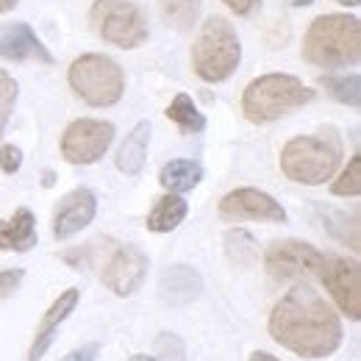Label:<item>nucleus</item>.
Masks as SVG:
<instances>
[{
  "label": "nucleus",
  "instance_id": "obj_1",
  "mask_svg": "<svg viewBox=\"0 0 361 361\" xmlns=\"http://www.w3.org/2000/svg\"><path fill=\"white\" fill-rule=\"evenodd\" d=\"M270 336L300 359H328L342 345L336 312L309 283L292 286L270 312Z\"/></svg>",
  "mask_w": 361,
  "mask_h": 361
},
{
  "label": "nucleus",
  "instance_id": "obj_2",
  "mask_svg": "<svg viewBox=\"0 0 361 361\" xmlns=\"http://www.w3.org/2000/svg\"><path fill=\"white\" fill-rule=\"evenodd\" d=\"M342 164V136L334 126H322L312 136H295L281 150V170L295 183L317 186L334 178Z\"/></svg>",
  "mask_w": 361,
  "mask_h": 361
},
{
  "label": "nucleus",
  "instance_id": "obj_3",
  "mask_svg": "<svg viewBox=\"0 0 361 361\" xmlns=\"http://www.w3.org/2000/svg\"><path fill=\"white\" fill-rule=\"evenodd\" d=\"M303 56L317 67L336 70L359 64L361 59V23L353 14H322L306 31Z\"/></svg>",
  "mask_w": 361,
  "mask_h": 361
},
{
  "label": "nucleus",
  "instance_id": "obj_4",
  "mask_svg": "<svg viewBox=\"0 0 361 361\" xmlns=\"http://www.w3.org/2000/svg\"><path fill=\"white\" fill-rule=\"evenodd\" d=\"M314 100V90L286 73H267L247 84L242 94V111L250 123H272Z\"/></svg>",
  "mask_w": 361,
  "mask_h": 361
},
{
  "label": "nucleus",
  "instance_id": "obj_5",
  "mask_svg": "<svg viewBox=\"0 0 361 361\" xmlns=\"http://www.w3.org/2000/svg\"><path fill=\"white\" fill-rule=\"evenodd\" d=\"M242 61V45L231 23L223 17H212L203 23L195 45H192V67L206 84H220L236 73Z\"/></svg>",
  "mask_w": 361,
  "mask_h": 361
},
{
  "label": "nucleus",
  "instance_id": "obj_6",
  "mask_svg": "<svg viewBox=\"0 0 361 361\" xmlns=\"http://www.w3.org/2000/svg\"><path fill=\"white\" fill-rule=\"evenodd\" d=\"M70 87L73 92L94 109L114 106L126 92V73L123 67L103 56V53H84L70 64Z\"/></svg>",
  "mask_w": 361,
  "mask_h": 361
},
{
  "label": "nucleus",
  "instance_id": "obj_7",
  "mask_svg": "<svg viewBox=\"0 0 361 361\" xmlns=\"http://www.w3.org/2000/svg\"><path fill=\"white\" fill-rule=\"evenodd\" d=\"M90 20L100 39L109 45L131 50L147 42V20L142 8L126 0H94Z\"/></svg>",
  "mask_w": 361,
  "mask_h": 361
},
{
  "label": "nucleus",
  "instance_id": "obj_8",
  "mask_svg": "<svg viewBox=\"0 0 361 361\" xmlns=\"http://www.w3.org/2000/svg\"><path fill=\"white\" fill-rule=\"evenodd\" d=\"M114 139V126L106 120L81 117L73 120L61 134V156L70 164H94L106 156L109 145Z\"/></svg>",
  "mask_w": 361,
  "mask_h": 361
},
{
  "label": "nucleus",
  "instance_id": "obj_9",
  "mask_svg": "<svg viewBox=\"0 0 361 361\" xmlns=\"http://www.w3.org/2000/svg\"><path fill=\"white\" fill-rule=\"evenodd\" d=\"M331 292L334 303L339 306L348 319H361V267L356 259L342 256H322V264L317 272Z\"/></svg>",
  "mask_w": 361,
  "mask_h": 361
},
{
  "label": "nucleus",
  "instance_id": "obj_10",
  "mask_svg": "<svg viewBox=\"0 0 361 361\" xmlns=\"http://www.w3.org/2000/svg\"><path fill=\"white\" fill-rule=\"evenodd\" d=\"M322 264V253L309 242L298 239H283L272 242L264 253V267L275 281H289L300 275H317Z\"/></svg>",
  "mask_w": 361,
  "mask_h": 361
},
{
  "label": "nucleus",
  "instance_id": "obj_11",
  "mask_svg": "<svg viewBox=\"0 0 361 361\" xmlns=\"http://www.w3.org/2000/svg\"><path fill=\"white\" fill-rule=\"evenodd\" d=\"M223 220H259V223H286L283 206L262 189H233L220 200Z\"/></svg>",
  "mask_w": 361,
  "mask_h": 361
},
{
  "label": "nucleus",
  "instance_id": "obj_12",
  "mask_svg": "<svg viewBox=\"0 0 361 361\" xmlns=\"http://www.w3.org/2000/svg\"><path fill=\"white\" fill-rule=\"evenodd\" d=\"M145 275H147V256L139 247H134V245L117 247L111 253V259L106 262L103 272H100L106 289H111L117 298L134 295L136 289L142 286Z\"/></svg>",
  "mask_w": 361,
  "mask_h": 361
},
{
  "label": "nucleus",
  "instance_id": "obj_13",
  "mask_svg": "<svg viewBox=\"0 0 361 361\" xmlns=\"http://www.w3.org/2000/svg\"><path fill=\"white\" fill-rule=\"evenodd\" d=\"M94 212H97V197L94 192L81 186V189H73L70 195L61 197V203L56 206V214H53V236L56 239H70L75 236L78 231L90 226L94 220Z\"/></svg>",
  "mask_w": 361,
  "mask_h": 361
},
{
  "label": "nucleus",
  "instance_id": "obj_14",
  "mask_svg": "<svg viewBox=\"0 0 361 361\" xmlns=\"http://www.w3.org/2000/svg\"><path fill=\"white\" fill-rule=\"evenodd\" d=\"M78 300H81V292L78 289H67L50 303V309L42 314L39 325H37V334H34V342H31V350H28V361H39L50 350V345H53V339L59 334V325L75 312Z\"/></svg>",
  "mask_w": 361,
  "mask_h": 361
},
{
  "label": "nucleus",
  "instance_id": "obj_15",
  "mask_svg": "<svg viewBox=\"0 0 361 361\" xmlns=\"http://www.w3.org/2000/svg\"><path fill=\"white\" fill-rule=\"evenodd\" d=\"M203 295V275L189 264H173L159 278V300L167 306H189Z\"/></svg>",
  "mask_w": 361,
  "mask_h": 361
},
{
  "label": "nucleus",
  "instance_id": "obj_16",
  "mask_svg": "<svg viewBox=\"0 0 361 361\" xmlns=\"http://www.w3.org/2000/svg\"><path fill=\"white\" fill-rule=\"evenodd\" d=\"M0 56L11 59V61H42V64H53V56L39 37L31 31V25L25 23H11L0 28Z\"/></svg>",
  "mask_w": 361,
  "mask_h": 361
},
{
  "label": "nucleus",
  "instance_id": "obj_17",
  "mask_svg": "<svg viewBox=\"0 0 361 361\" xmlns=\"http://www.w3.org/2000/svg\"><path fill=\"white\" fill-rule=\"evenodd\" d=\"M37 245V217L31 209H17L11 220H0V250L25 253Z\"/></svg>",
  "mask_w": 361,
  "mask_h": 361
},
{
  "label": "nucleus",
  "instance_id": "obj_18",
  "mask_svg": "<svg viewBox=\"0 0 361 361\" xmlns=\"http://www.w3.org/2000/svg\"><path fill=\"white\" fill-rule=\"evenodd\" d=\"M150 134H153V126L147 120L136 123L131 128V134L126 136V142L117 150V170L120 173H126V176L142 173L145 159H147V147H150Z\"/></svg>",
  "mask_w": 361,
  "mask_h": 361
},
{
  "label": "nucleus",
  "instance_id": "obj_19",
  "mask_svg": "<svg viewBox=\"0 0 361 361\" xmlns=\"http://www.w3.org/2000/svg\"><path fill=\"white\" fill-rule=\"evenodd\" d=\"M186 212H189L186 200L180 195L170 192V195H164L150 209V214H147V231H153V233H170V231H176L186 220Z\"/></svg>",
  "mask_w": 361,
  "mask_h": 361
},
{
  "label": "nucleus",
  "instance_id": "obj_20",
  "mask_svg": "<svg viewBox=\"0 0 361 361\" xmlns=\"http://www.w3.org/2000/svg\"><path fill=\"white\" fill-rule=\"evenodd\" d=\"M159 180H161V186H164L167 192H173V195L189 192V189H195V186L203 180V167H200L197 161H192V159H173V161H167V164L161 167Z\"/></svg>",
  "mask_w": 361,
  "mask_h": 361
},
{
  "label": "nucleus",
  "instance_id": "obj_21",
  "mask_svg": "<svg viewBox=\"0 0 361 361\" xmlns=\"http://www.w3.org/2000/svg\"><path fill=\"white\" fill-rule=\"evenodd\" d=\"M317 212L322 214V226L331 231V236H336L339 242L350 245V250L359 253L361 242H359V217L356 214H345V212H336L331 206H325V209L319 206Z\"/></svg>",
  "mask_w": 361,
  "mask_h": 361
},
{
  "label": "nucleus",
  "instance_id": "obj_22",
  "mask_svg": "<svg viewBox=\"0 0 361 361\" xmlns=\"http://www.w3.org/2000/svg\"><path fill=\"white\" fill-rule=\"evenodd\" d=\"M167 120H173L178 126L183 134H200L206 128V117L197 111L195 100L189 94H176L173 103L167 106Z\"/></svg>",
  "mask_w": 361,
  "mask_h": 361
},
{
  "label": "nucleus",
  "instance_id": "obj_23",
  "mask_svg": "<svg viewBox=\"0 0 361 361\" xmlns=\"http://www.w3.org/2000/svg\"><path fill=\"white\" fill-rule=\"evenodd\" d=\"M322 90L328 92L334 100L350 106V109H359L361 103V78L359 75H322L319 78Z\"/></svg>",
  "mask_w": 361,
  "mask_h": 361
},
{
  "label": "nucleus",
  "instance_id": "obj_24",
  "mask_svg": "<svg viewBox=\"0 0 361 361\" xmlns=\"http://www.w3.org/2000/svg\"><path fill=\"white\" fill-rule=\"evenodd\" d=\"M200 14V0H161V17L178 31H189Z\"/></svg>",
  "mask_w": 361,
  "mask_h": 361
},
{
  "label": "nucleus",
  "instance_id": "obj_25",
  "mask_svg": "<svg viewBox=\"0 0 361 361\" xmlns=\"http://www.w3.org/2000/svg\"><path fill=\"white\" fill-rule=\"evenodd\" d=\"M331 192L339 195V197H359L361 195V156L359 153L348 161V167L342 170V176L334 180Z\"/></svg>",
  "mask_w": 361,
  "mask_h": 361
},
{
  "label": "nucleus",
  "instance_id": "obj_26",
  "mask_svg": "<svg viewBox=\"0 0 361 361\" xmlns=\"http://www.w3.org/2000/svg\"><path fill=\"white\" fill-rule=\"evenodd\" d=\"M17 92H20L17 81L6 70H0V139H3V131H6V123H8L11 111H14Z\"/></svg>",
  "mask_w": 361,
  "mask_h": 361
},
{
  "label": "nucleus",
  "instance_id": "obj_27",
  "mask_svg": "<svg viewBox=\"0 0 361 361\" xmlns=\"http://www.w3.org/2000/svg\"><path fill=\"white\" fill-rule=\"evenodd\" d=\"M226 247L233 262H250L256 256V242L247 231H231L226 236Z\"/></svg>",
  "mask_w": 361,
  "mask_h": 361
},
{
  "label": "nucleus",
  "instance_id": "obj_28",
  "mask_svg": "<svg viewBox=\"0 0 361 361\" xmlns=\"http://www.w3.org/2000/svg\"><path fill=\"white\" fill-rule=\"evenodd\" d=\"M156 348H159V353H161L164 359L186 361V353H183V342H180L176 334H161V336L156 339Z\"/></svg>",
  "mask_w": 361,
  "mask_h": 361
},
{
  "label": "nucleus",
  "instance_id": "obj_29",
  "mask_svg": "<svg viewBox=\"0 0 361 361\" xmlns=\"http://www.w3.org/2000/svg\"><path fill=\"white\" fill-rule=\"evenodd\" d=\"M20 167H23V150L17 145H3L0 147V170L14 176Z\"/></svg>",
  "mask_w": 361,
  "mask_h": 361
},
{
  "label": "nucleus",
  "instance_id": "obj_30",
  "mask_svg": "<svg viewBox=\"0 0 361 361\" xmlns=\"http://www.w3.org/2000/svg\"><path fill=\"white\" fill-rule=\"evenodd\" d=\"M23 278H25V270H3L0 272V300H6V298H11L17 289H20V283H23Z\"/></svg>",
  "mask_w": 361,
  "mask_h": 361
},
{
  "label": "nucleus",
  "instance_id": "obj_31",
  "mask_svg": "<svg viewBox=\"0 0 361 361\" xmlns=\"http://www.w3.org/2000/svg\"><path fill=\"white\" fill-rule=\"evenodd\" d=\"M97 353H100V345H97V342H90V345H81V348H75L73 353H67L61 361H94Z\"/></svg>",
  "mask_w": 361,
  "mask_h": 361
},
{
  "label": "nucleus",
  "instance_id": "obj_32",
  "mask_svg": "<svg viewBox=\"0 0 361 361\" xmlns=\"http://www.w3.org/2000/svg\"><path fill=\"white\" fill-rule=\"evenodd\" d=\"M226 3L236 11V14H247L250 8H256V6H259V0H226Z\"/></svg>",
  "mask_w": 361,
  "mask_h": 361
},
{
  "label": "nucleus",
  "instance_id": "obj_33",
  "mask_svg": "<svg viewBox=\"0 0 361 361\" xmlns=\"http://www.w3.org/2000/svg\"><path fill=\"white\" fill-rule=\"evenodd\" d=\"M247 361H281V359H275V356L264 353V350H256V353H250V359Z\"/></svg>",
  "mask_w": 361,
  "mask_h": 361
},
{
  "label": "nucleus",
  "instance_id": "obj_34",
  "mask_svg": "<svg viewBox=\"0 0 361 361\" xmlns=\"http://www.w3.org/2000/svg\"><path fill=\"white\" fill-rule=\"evenodd\" d=\"M14 6H17V0H0V14L8 11V8H14Z\"/></svg>",
  "mask_w": 361,
  "mask_h": 361
},
{
  "label": "nucleus",
  "instance_id": "obj_35",
  "mask_svg": "<svg viewBox=\"0 0 361 361\" xmlns=\"http://www.w3.org/2000/svg\"><path fill=\"white\" fill-rule=\"evenodd\" d=\"M336 3H339V6H359L361 0H336Z\"/></svg>",
  "mask_w": 361,
  "mask_h": 361
},
{
  "label": "nucleus",
  "instance_id": "obj_36",
  "mask_svg": "<svg viewBox=\"0 0 361 361\" xmlns=\"http://www.w3.org/2000/svg\"><path fill=\"white\" fill-rule=\"evenodd\" d=\"M131 361H159V359H153V356H134Z\"/></svg>",
  "mask_w": 361,
  "mask_h": 361
},
{
  "label": "nucleus",
  "instance_id": "obj_37",
  "mask_svg": "<svg viewBox=\"0 0 361 361\" xmlns=\"http://www.w3.org/2000/svg\"><path fill=\"white\" fill-rule=\"evenodd\" d=\"M292 3H295V6H309L312 0H292Z\"/></svg>",
  "mask_w": 361,
  "mask_h": 361
}]
</instances>
